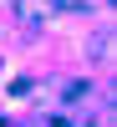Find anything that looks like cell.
<instances>
[{
	"mask_svg": "<svg viewBox=\"0 0 117 127\" xmlns=\"http://www.w3.org/2000/svg\"><path fill=\"white\" fill-rule=\"evenodd\" d=\"M20 15H26V20H46L51 5H46V0H26V5H20Z\"/></svg>",
	"mask_w": 117,
	"mask_h": 127,
	"instance_id": "cell-1",
	"label": "cell"
}]
</instances>
